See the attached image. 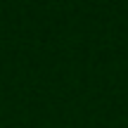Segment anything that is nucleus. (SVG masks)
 Masks as SVG:
<instances>
[]
</instances>
